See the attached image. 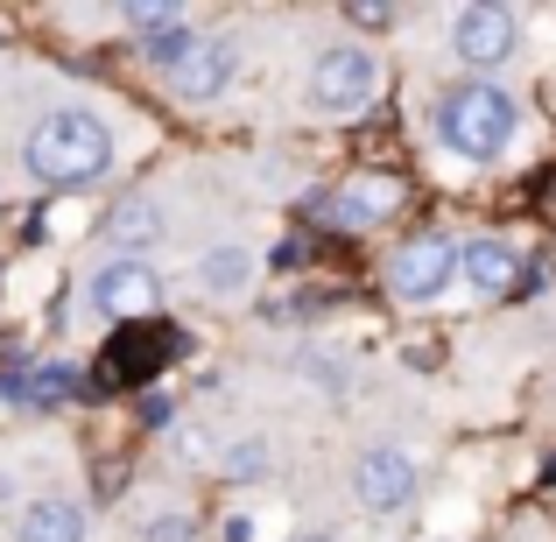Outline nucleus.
I'll return each mask as SVG.
<instances>
[{
  "instance_id": "obj_1",
  "label": "nucleus",
  "mask_w": 556,
  "mask_h": 542,
  "mask_svg": "<svg viewBox=\"0 0 556 542\" xmlns=\"http://www.w3.org/2000/svg\"><path fill=\"white\" fill-rule=\"evenodd\" d=\"M22 163H28V177L50 184V190H85L113 169V127L85 106H56L28 127Z\"/></svg>"
},
{
  "instance_id": "obj_2",
  "label": "nucleus",
  "mask_w": 556,
  "mask_h": 542,
  "mask_svg": "<svg viewBox=\"0 0 556 542\" xmlns=\"http://www.w3.org/2000/svg\"><path fill=\"white\" fill-rule=\"evenodd\" d=\"M515 127H521V106L493 78H458L437 92V141L465 163H501Z\"/></svg>"
},
{
  "instance_id": "obj_3",
  "label": "nucleus",
  "mask_w": 556,
  "mask_h": 542,
  "mask_svg": "<svg viewBox=\"0 0 556 542\" xmlns=\"http://www.w3.org/2000/svg\"><path fill=\"white\" fill-rule=\"evenodd\" d=\"M380 92V56L359 42H339L311 64V106L317 113H359Z\"/></svg>"
},
{
  "instance_id": "obj_4",
  "label": "nucleus",
  "mask_w": 556,
  "mask_h": 542,
  "mask_svg": "<svg viewBox=\"0 0 556 542\" xmlns=\"http://www.w3.org/2000/svg\"><path fill=\"white\" fill-rule=\"evenodd\" d=\"M521 42V22L515 8H501V0H479V8H458V22H451V50H458V64L472 71H501L507 56H515Z\"/></svg>"
},
{
  "instance_id": "obj_5",
  "label": "nucleus",
  "mask_w": 556,
  "mask_h": 542,
  "mask_svg": "<svg viewBox=\"0 0 556 542\" xmlns=\"http://www.w3.org/2000/svg\"><path fill=\"white\" fill-rule=\"evenodd\" d=\"M451 282H458V240H444V232H422L388 261V289L402 303H437Z\"/></svg>"
},
{
  "instance_id": "obj_6",
  "label": "nucleus",
  "mask_w": 556,
  "mask_h": 542,
  "mask_svg": "<svg viewBox=\"0 0 556 542\" xmlns=\"http://www.w3.org/2000/svg\"><path fill=\"white\" fill-rule=\"evenodd\" d=\"M155 303H163V275L149 268V261H99L92 268V311L113 317V325H135V317H149Z\"/></svg>"
},
{
  "instance_id": "obj_7",
  "label": "nucleus",
  "mask_w": 556,
  "mask_h": 542,
  "mask_svg": "<svg viewBox=\"0 0 556 542\" xmlns=\"http://www.w3.org/2000/svg\"><path fill=\"white\" fill-rule=\"evenodd\" d=\"M353 493H359L367 515H402L416 501V458L402 444H367L353 465Z\"/></svg>"
},
{
  "instance_id": "obj_8",
  "label": "nucleus",
  "mask_w": 556,
  "mask_h": 542,
  "mask_svg": "<svg viewBox=\"0 0 556 542\" xmlns=\"http://www.w3.org/2000/svg\"><path fill=\"white\" fill-rule=\"evenodd\" d=\"M394 204H402V184L394 177H359V184L331 190V226L367 232V226H380V218H394Z\"/></svg>"
},
{
  "instance_id": "obj_9",
  "label": "nucleus",
  "mask_w": 556,
  "mask_h": 542,
  "mask_svg": "<svg viewBox=\"0 0 556 542\" xmlns=\"http://www.w3.org/2000/svg\"><path fill=\"white\" fill-rule=\"evenodd\" d=\"M232 64H240V56H232V42H218V36H198V50L184 56L177 71H169V85H177L184 99H218L232 85Z\"/></svg>"
},
{
  "instance_id": "obj_10",
  "label": "nucleus",
  "mask_w": 556,
  "mask_h": 542,
  "mask_svg": "<svg viewBox=\"0 0 556 542\" xmlns=\"http://www.w3.org/2000/svg\"><path fill=\"white\" fill-rule=\"evenodd\" d=\"M458 282L472 289V297H507V289L521 282L515 247H501V240H472V247H458Z\"/></svg>"
},
{
  "instance_id": "obj_11",
  "label": "nucleus",
  "mask_w": 556,
  "mask_h": 542,
  "mask_svg": "<svg viewBox=\"0 0 556 542\" xmlns=\"http://www.w3.org/2000/svg\"><path fill=\"white\" fill-rule=\"evenodd\" d=\"M163 240V212H155L149 198H121L106 212V247L121 261H149V247Z\"/></svg>"
},
{
  "instance_id": "obj_12",
  "label": "nucleus",
  "mask_w": 556,
  "mask_h": 542,
  "mask_svg": "<svg viewBox=\"0 0 556 542\" xmlns=\"http://www.w3.org/2000/svg\"><path fill=\"white\" fill-rule=\"evenodd\" d=\"M198 289L212 303L247 297V289H254V254H247V247H212V254L198 261Z\"/></svg>"
},
{
  "instance_id": "obj_13",
  "label": "nucleus",
  "mask_w": 556,
  "mask_h": 542,
  "mask_svg": "<svg viewBox=\"0 0 556 542\" xmlns=\"http://www.w3.org/2000/svg\"><path fill=\"white\" fill-rule=\"evenodd\" d=\"M14 542H85V515L71 501H28L14 521Z\"/></svg>"
},
{
  "instance_id": "obj_14",
  "label": "nucleus",
  "mask_w": 556,
  "mask_h": 542,
  "mask_svg": "<svg viewBox=\"0 0 556 542\" xmlns=\"http://www.w3.org/2000/svg\"><path fill=\"white\" fill-rule=\"evenodd\" d=\"M190 50H198V28H190V22H169V28H155V36H141V56H149V64L163 71V78L184 64Z\"/></svg>"
},
{
  "instance_id": "obj_15",
  "label": "nucleus",
  "mask_w": 556,
  "mask_h": 542,
  "mask_svg": "<svg viewBox=\"0 0 556 542\" xmlns=\"http://www.w3.org/2000/svg\"><path fill=\"white\" fill-rule=\"evenodd\" d=\"M218 472L226 479H261L268 472V437H240L232 451H218Z\"/></svg>"
},
{
  "instance_id": "obj_16",
  "label": "nucleus",
  "mask_w": 556,
  "mask_h": 542,
  "mask_svg": "<svg viewBox=\"0 0 556 542\" xmlns=\"http://www.w3.org/2000/svg\"><path fill=\"white\" fill-rule=\"evenodd\" d=\"M121 22L135 28V36H155V28H169V22H190V14L177 0H135V8H121Z\"/></svg>"
},
{
  "instance_id": "obj_17",
  "label": "nucleus",
  "mask_w": 556,
  "mask_h": 542,
  "mask_svg": "<svg viewBox=\"0 0 556 542\" xmlns=\"http://www.w3.org/2000/svg\"><path fill=\"white\" fill-rule=\"evenodd\" d=\"M141 542H198V529H190L184 515H155V521H149V535H141Z\"/></svg>"
},
{
  "instance_id": "obj_18",
  "label": "nucleus",
  "mask_w": 556,
  "mask_h": 542,
  "mask_svg": "<svg viewBox=\"0 0 556 542\" xmlns=\"http://www.w3.org/2000/svg\"><path fill=\"white\" fill-rule=\"evenodd\" d=\"M71 394V366H42L36 374V402H64Z\"/></svg>"
},
{
  "instance_id": "obj_19",
  "label": "nucleus",
  "mask_w": 556,
  "mask_h": 542,
  "mask_svg": "<svg viewBox=\"0 0 556 542\" xmlns=\"http://www.w3.org/2000/svg\"><path fill=\"white\" fill-rule=\"evenodd\" d=\"M345 22H359V28H394V8H374V0H353V8H345Z\"/></svg>"
},
{
  "instance_id": "obj_20",
  "label": "nucleus",
  "mask_w": 556,
  "mask_h": 542,
  "mask_svg": "<svg viewBox=\"0 0 556 542\" xmlns=\"http://www.w3.org/2000/svg\"><path fill=\"white\" fill-rule=\"evenodd\" d=\"M226 542H254V529H247V515H232V521H226Z\"/></svg>"
}]
</instances>
